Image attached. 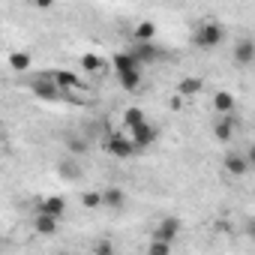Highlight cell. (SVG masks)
Here are the masks:
<instances>
[{
	"instance_id": "f1b7e54d",
	"label": "cell",
	"mask_w": 255,
	"mask_h": 255,
	"mask_svg": "<svg viewBox=\"0 0 255 255\" xmlns=\"http://www.w3.org/2000/svg\"><path fill=\"white\" fill-rule=\"evenodd\" d=\"M57 255H72V252H57Z\"/></svg>"
},
{
	"instance_id": "ffe728a7",
	"label": "cell",
	"mask_w": 255,
	"mask_h": 255,
	"mask_svg": "<svg viewBox=\"0 0 255 255\" xmlns=\"http://www.w3.org/2000/svg\"><path fill=\"white\" fill-rule=\"evenodd\" d=\"M60 174H63L66 180H78V177H81V168H78L75 159H63V162H60Z\"/></svg>"
},
{
	"instance_id": "4fadbf2b",
	"label": "cell",
	"mask_w": 255,
	"mask_h": 255,
	"mask_svg": "<svg viewBox=\"0 0 255 255\" xmlns=\"http://www.w3.org/2000/svg\"><path fill=\"white\" fill-rule=\"evenodd\" d=\"M144 123H147V117H144V111H141V108H135V105H132V108H126V111H123V126H126L129 132H132V129H138V126H144Z\"/></svg>"
},
{
	"instance_id": "603a6c76",
	"label": "cell",
	"mask_w": 255,
	"mask_h": 255,
	"mask_svg": "<svg viewBox=\"0 0 255 255\" xmlns=\"http://www.w3.org/2000/svg\"><path fill=\"white\" fill-rule=\"evenodd\" d=\"M81 69H84V72H99V69H102V60H99L96 54H84V57H81Z\"/></svg>"
},
{
	"instance_id": "d4e9b609",
	"label": "cell",
	"mask_w": 255,
	"mask_h": 255,
	"mask_svg": "<svg viewBox=\"0 0 255 255\" xmlns=\"http://www.w3.org/2000/svg\"><path fill=\"white\" fill-rule=\"evenodd\" d=\"M147 255H171V243L150 240V243H147Z\"/></svg>"
},
{
	"instance_id": "44dd1931",
	"label": "cell",
	"mask_w": 255,
	"mask_h": 255,
	"mask_svg": "<svg viewBox=\"0 0 255 255\" xmlns=\"http://www.w3.org/2000/svg\"><path fill=\"white\" fill-rule=\"evenodd\" d=\"M153 33H156V27H153L150 21H144V24H138V27H135V42H150V39H153Z\"/></svg>"
},
{
	"instance_id": "484cf974",
	"label": "cell",
	"mask_w": 255,
	"mask_h": 255,
	"mask_svg": "<svg viewBox=\"0 0 255 255\" xmlns=\"http://www.w3.org/2000/svg\"><path fill=\"white\" fill-rule=\"evenodd\" d=\"M246 237L255 243V216H252V219H246Z\"/></svg>"
},
{
	"instance_id": "7c38bea8",
	"label": "cell",
	"mask_w": 255,
	"mask_h": 255,
	"mask_svg": "<svg viewBox=\"0 0 255 255\" xmlns=\"http://www.w3.org/2000/svg\"><path fill=\"white\" fill-rule=\"evenodd\" d=\"M51 78L57 81V87H60L63 93L78 87V75H75V72H69V69H51Z\"/></svg>"
},
{
	"instance_id": "7402d4cb",
	"label": "cell",
	"mask_w": 255,
	"mask_h": 255,
	"mask_svg": "<svg viewBox=\"0 0 255 255\" xmlns=\"http://www.w3.org/2000/svg\"><path fill=\"white\" fill-rule=\"evenodd\" d=\"M81 204L90 207V210H93V207H102V204H105V195H102V192H84V195H81Z\"/></svg>"
},
{
	"instance_id": "ac0fdd59",
	"label": "cell",
	"mask_w": 255,
	"mask_h": 255,
	"mask_svg": "<svg viewBox=\"0 0 255 255\" xmlns=\"http://www.w3.org/2000/svg\"><path fill=\"white\" fill-rule=\"evenodd\" d=\"M9 69H12V72H27V69H30V54H27V51L9 54Z\"/></svg>"
},
{
	"instance_id": "cb8c5ba5",
	"label": "cell",
	"mask_w": 255,
	"mask_h": 255,
	"mask_svg": "<svg viewBox=\"0 0 255 255\" xmlns=\"http://www.w3.org/2000/svg\"><path fill=\"white\" fill-rule=\"evenodd\" d=\"M93 255H114V243H111L108 237L96 240V243H93Z\"/></svg>"
},
{
	"instance_id": "83f0119b",
	"label": "cell",
	"mask_w": 255,
	"mask_h": 255,
	"mask_svg": "<svg viewBox=\"0 0 255 255\" xmlns=\"http://www.w3.org/2000/svg\"><path fill=\"white\" fill-rule=\"evenodd\" d=\"M69 150H75V153H81V150H84V144H81V141L75 138V141H69Z\"/></svg>"
},
{
	"instance_id": "4316f807",
	"label": "cell",
	"mask_w": 255,
	"mask_h": 255,
	"mask_svg": "<svg viewBox=\"0 0 255 255\" xmlns=\"http://www.w3.org/2000/svg\"><path fill=\"white\" fill-rule=\"evenodd\" d=\"M246 159H249V168H255V144H249V150H246Z\"/></svg>"
},
{
	"instance_id": "8992f818",
	"label": "cell",
	"mask_w": 255,
	"mask_h": 255,
	"mask_svg": "<svg viewBox=\"0 0 255 255\" xmlns=\"http://www.w3.org/2000/svg\"><path fill=\"white\" fill-rule=\"evenodd\" d=\"M111 66H114V75H126V72L141 69V63L135 60V54H132V51H117V54L111 57Z\"/></svg>"
},
{
	"instance_id": "5bb4252c",
	"label": "cell",
	"mask_w": 255,
	"mask_h": 255,
	"mask_svg": "<svg viewBox=\"0 0 255 255\" xmlns=\"http://www.w3.org/2000/svg\"><path fill=\"white\" fill-rule=\"evenodd\" d=\"M213 108H216V114L228 117V114L234 111V96H231L228 90H219V93L213 96Z\"/></svg>"
},
{
	"instance_id": "2e32d148",
	"label": "cell",
	"mask_w": 255,
	"mask_h": 255,
	"mask_svg": "<svg viewBox=\"0 0 255 255\" xmlns=\"http://www.w3.org/2000/svg\"><path fill=\"white\" fill-rule=\"evenodd\" d=\"M102 195H105V204H108L111 210H120V207L126 204V192H123L120 186H108Z\"/></svg>"
},
{
	"instance_id": "30bf717a",
	"label": "cell",
	"mask_w": 255,
	"mask_h": 255,
	"mask_svg": "<svg viewBox=\"0 0 255 255\" xmlns=\"http://www.w3.org/2000/svg\"><path fill=\"white\" fill-rule=\"evenodd\" d=\"M234 126H237V120L228 114V117H219L216 123H213V135L219 138V141H231V135H234Z\"/></svg>"
},
{
	"instance_id": "ba28073f",
	"label": "cell",
	"mask_w": 255,
	"mask_h": 255,
	"mask_svg": "<svg viewBox=\"0 0 255 255\" xmlns=\"http://www.w3.org/2000/svg\"><path fill=\"white\" fill-rule=\"evenodd\" d=\"M222 165H225V171H228L231 177H243L246 171H252V168H249V159H246V153H237V150H234V153H228Z\"/></svg>"
},
{
	"instance_id": "e0dca14e",
	"label": "cell",
	"mask_w": 255,
	"mask_h": 255,
	"mask_svg": "<svg viewBox=\"0 0 255 255\" xmlns=\"http://www.w3.org/2000/svg\"><path fill=\"white\" fill-rule=\"evenodd\" d=\"M33 228H36L39 234H54V231H57V219H51V216H45V213H36V216H33Z\"/></svg>"
},
{
	"instance_id": "3957f363",
	"label": "cell",
	"mask_w": 255,
	"mask_h": 255,
	"mask_svg": "<svg viewBox=\"0 0 255 255\" xmlns=\"http://www.w3.org/2000/svg\"><path fill=\"white\" fill-rule=\"evenodd\" d=\"M105 150H108L111 156H117V159H129V156L135 153V144H132V138H129V135L111 132V135L105 138Z\"/></svg>"
},
{
	"instance_id": "d6986e66",
	"label": "cell",
	"mask_w": 255,
	"mask_h": 255,
	"mask_svg": "<svg viewBox=\"0 0 255 255\" xmlns=\"http://www.w3.org/2000/svg\"><path fill=\"white\" fill-rule=\"evenodd\" d=\"M177 90H180V96H195V93H201V78H183Z\"/></svg>"
},
{
	"instance_id": "9c48e42d",
	"label": "cell",
	"mask_w": 255,
	"mask_h": 255,
	"mask_svg": "<svg viewBox=\"0 0 255 255\" xmlns=\"http://www.w3.org/2000/svg\"><path fill=\"white\" fill-rule=\"evenodd\" d=\"M39 213H45V216H51V219H63L66 216V201L60 198V195H48L42 204H39Z\"/></svg>"
},
{
	"instance_id": "7a4b0ae2",
	"label": "cell",
	"mask_w": 255,
	"mask_h": 255,
	"mask_svg": "<svg viewBox=\"0 0 255 255\" xmlns=\"http://www.w3.org/2000/svg\"><path fill=\"white\" fill-rule=\"evenodd\" d=\"M30 90H33V96H36V99H45V102H54V99H60V96H63V90L57 87V81L51 78V72H48V69H45L42 75H36V78H33Z\"/></svg>"
},
{
	"instance_id": "5b68a950",
	"label": "cell",
	"mask_w": 255,
	"mask_h": 255,
	"mask_svg": "<svg viewBox=\"0 0 255 255\" xmlns=\"http://www.w3.org/2000/svg\"><path fill=\"white\" fill-rule=\"evenodd\" d=\"M129 138H132L135 150H147L150 144H156V126L147 120L144 126H138V129H132V132H129Z\"/></svg>"
},
{
	"instance_id": "9a60e30c",
	"label": "cell",
	"mask_w": 255,
	"mask_h": 255,
	"mask_svg": "<svg viewBox=\"0 0 255 255\" xmlns=\"http://www.w3.org/2000/svg\"><path fill=\"white\" fill-rule=\"evenodd\" d=\"M117 81H120V87H123V90H138V87H141V81H144V69H135V72L117 75Z\"/></svg>"
},
{
	"instance_id": "52a82bcc",
	"label": "cell",
	"mask_w": 255,
	"mask_h": 255,
	"mask_svg": "<svg viewBox=\"0 0 255 255\" xmlns=\"http://www.w3.org/2000/svg\"><path fill=\"white\" fill-rule=\"evenodd\" d=\"M231 57H234L237 66H249V63L255 60V42H252V39H237Z\"/></svg>"
},
{
	"instance_id": "277c9868",
	"label": "cell",
	"mask_w": 255,
	"mask_h": 255,
	"mask_svg": "<svg viewBox=\"0 0 255 255\" xmlns=\"http://www.w3.org/2000/svg\"><path fill=\"white\" fill-rule=\"evenodd\" d=\"M180 228H183V225H180V219H177V216H162L150 240H159V243H174V240H177V234H180Z\"/></svg>"
},
{
	"instance_id": "6da1fadb",
	"label": "cell",
	"mask_w": 255,
	"mask_h": 255,
	"mask_svg": "<svg viewBox=\"0 0 255 255\" xmlns=\"http://www.w3.org/2000/svg\"><path fill=\"white\" fill-rule=\"evenodd\" d=\"M222 39H225V27H222L219 21H201V24L195 27V33H192V42H195V48H201V51L219 48Z\"/></svg>"
},
{
	"instance_id": "8fae6325",
	"label": "cell",
	"mask_w": 255,
	"mask_h": 255,
	"mask_svg": "<svg viewBox=\"0 0 255 255\" xmlns=\"http://www.w3.org/2000/svg\"><path fill=\"white\" fill-rule=\"evenodd\" d=\"M132 54H135V60H138L141 66H147V63H153V60L159 57V51H156V45H153V42H135Z\"/></svg>"
}]
</instances>
